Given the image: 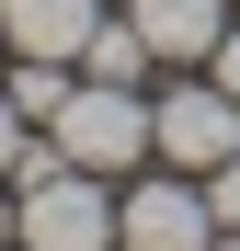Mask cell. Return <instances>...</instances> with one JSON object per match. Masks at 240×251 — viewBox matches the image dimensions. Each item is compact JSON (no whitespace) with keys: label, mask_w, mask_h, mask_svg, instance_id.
<instances>
[{"label":"cell","mask_w":240,"mask_h":251,"mask_svg":"<svg viewBox=\"0 0 240 251\" xmlns=\"http://www.w3.org/2000/svg\"><path fill=\"white\" fill-rule=\"evenodd\" d=\"M12 194H23V251H114V194H103V172H80L57 137L23 149Z\"/></svg>","instance_id":"6da1fadb"},{"label":"cell","mask_w":240,"mask_h":251,"mask_svg":"<svg viewBox=\"0 0 240 251\" xmlns=\"http://www.w3.org/2000/svg\"><path fill=\"white\" fill-rule=\"evenodd\" d=\"M46 137L80 160V172H137V160H149V103H137V80H92V69H80L69 80V103L46 114Z\"/></svg>","instance_id":"7a4b0ae2"},{"label":"cell","mask_w":240,"mask_h":251,"mask_svg":"<svg viewBox=\"0 0 240 251\" xmlns=\"http://www.w3.org/2000/svg\"><path fill=\"white\" fill-rule=\"evenodd\" d=\"M206 240H217L206 172H137L114 194V251H206Z\"/></svg>","instance_id":"3957f363"},{"label":"cell","mask_w":240,"mask_h":251,"mask_svg":"<svg viewBox=\"0 0 240 251\" xmlns=\"http://www.w3.org/2000/svg\"><path fill=\"white\" fill-rule=\"evenodd\" d=\"M240 149V103L217 80H172V92L149 103V160H172V172H217Z\"/></svg>","instance_id":"277c9868"},{"label":"cell","mask_w":240,"mask_h":251,"mask_svg":"<svg viewBox=\"0 0 240 251\" xmlns=\"http://www.w3.org/2000/svg\"><path fill=\"white\" fill-rule=\"evenodd\" d=\"M126 23L149 34L160 69H206L217 34H229V0H126Z\"/></svg>","instance_id":"5b68a950"},{"label":"cell","mask_w":240,"mask_h":251,"mask_svg":"<svg viewBox=\"0 0 240 251\" xmlns=\"http://www.w3.org/2000/svg\"><path fill=\"white\" fill-rule=\"evenodd\" d=\"M103 23V0H0V46L12 57H80Z\"/></svg>","instance_id":"8992f818"},{"label":"cell","mask_w":240,"mask_h":251,"mask_svg":"<svg viewBox=\"0 0 240 251\" xmlns=\"http://www.w3.org/2000/svg\"><path fill=\"white\" fill-rule=\"evenodd\" d=\"M80 69H92V80H149L160 57H149V34H137V23H114V12H103V23H92V46H80Z\"/></svg>","instance_id":"52a82bcc"},{"label":"cell","mask_w":240,"mask_h":251,"mask_svg":"<svg viewBox=\"0 0 240 251\" xmlns=\"http://www.w3.org/2000/svg\"><path fill=\"white\" fill-rule=\"evenodd\" d=\"M69 80H80L69 57H23V69H12V103H23V126H46V114L69 103Z\"/></svg>","instance_id":"ba28073f"},{"label":"cell","mask_w":240,"mask_h":251,"mask_svg":"<svg viewBox=\"0 0 240 251\" xmlns=\"http://www.w3.org/2000/svg\"><path fill=\"white\" fill-rule=\"evenodd\" d=\"M23 149H34V126H23V103H12V92H0V183L23 172Z\"/></svg>","instance_id":"9c48e42d"},{"label":"cell","mask_w":240,"mask_h":251,"mask_svg":"<svg viewBox=\"0 0 240 251\" xmlns=\"http://www.w3.org/2000/svg\"><path fill=\"white\" fill-rule=\"evenodd\" d=\"M206 205H217V228H240V149H229L217 172H206Z\"/></svg>","instance_id":"30bf717a"},{"label":"cell","mask_w":240,"mask_h":251,"mask_svg":"<svg viewBox=\"0 0 240 251\" xmlns=\"http://www.w3.org/2000/svg\"><path fill=\"white\" fill-rule=\"evenodd\" d=\"M206 80H217V92H229V103H240V23H229V34H217V57H206Z\"/></svg>","instance_id":"8fae6325"},{"label":"cell","mask_w":240,"mask_h":251,"mask_svg":"<svg viewBox=\"0 0 240 251\" xmlns=\"http://www.w3.org/2000/svg\"><path fill=\"white\" fill-rule=\"evenodd\" d=\"M23 240V194H0V251H12Z\"/></svg>","instance_id":"7c38bea8"},{"label":"cell","mask_w":240,"mask_h":251,"mask_svg":"<svg viewBox=\"0 0 240 251\" xmlns=\"http://www.w3.org/2000/svg\"><path fill=\"white\" fill-rule=\"evenodd\" d=\"M206 251H240V228H217V240H206Z\"/></svg>","instance_id":"4fadbf2b"},{"label":"cell","mask_w":240,"mask_h":251,"mask_svg":"<svg viewBox=\"0 0 240 251\" xmlns=\"http://www.w3.org/2000/svg\"><path fill=\"white\" fill-rule=\"evenodd\" d=\"M12 251H23V240H12Z\"/></svg>","instance_id":"5bb4252c"}]
</instances>
